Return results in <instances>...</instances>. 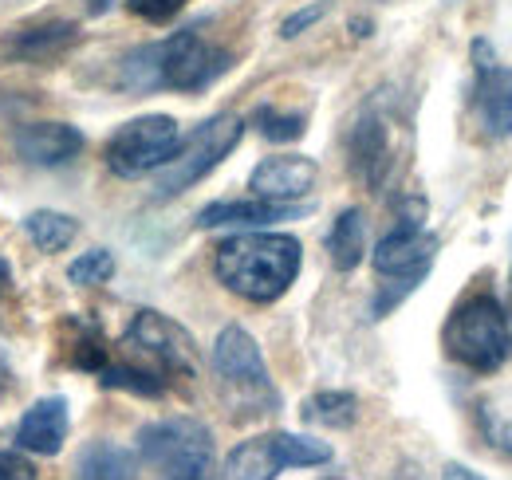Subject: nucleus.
Returning a JSON list of instances; mask_svg holds the SVG:
<instances>
[{
	"instance_id": "13",
	"label": "nucleus",
	"mask_w": 512,
	"mask_h": 480,
	"mask_svg": "<svg viewBox=\"0 0 512 480\" xmlns=\"http://www.w3.org/2000/svg\"><path fill=\"white\" fill-rule=\"evenodd\" d=\"M16 150L32 166H64L83 150V134L67 122H32L16 134Z\"/></svg>"
},
{
	"instance_id": "4",
	"label": "nucleus",
	"mask_w": 512,
	"mask_h": 480,
	"mask_svg": "<svg viewBox=\"0 0 512 480\" xmlns=\"http://www.w3.org/2000/svg\"><path fill=\"white\" fill-rule=\"evenodd\" d=\"M138 453L158 480H213V437L193 418L146 425L138 433Z\"/></svg>"
},
{
	"instance_id": "5",
	"label": "nucleus",
	"mask_w": 512,
	"mask_h": 480,
	"mask_svg": "<svg viewBox=\"0 0 512 480\" xmlns=\"http://www.w3.org/2000/svg\"><path fill=\"white\" fill-rule=\"evenodd\" d=\"M245 122L237 115H213L209 122H201L190 138L178 146V154L158 170V197H178L182 189H190L193 181H201L213 166H221V158L241 142Z\"/></svg>"
},
{
	"instance_id": "17",
	"label": "nucleus",
	"mask_w": 512,
	"mask_h": 480,
	"mask_svg": "<svg viewBox=\"0 0 512 480\" xmlns=\"http://www.w3.org/2000/svg\"><path fill=\"white\" fill-rule=\"evenodd\" d=\"M75 480H138V461H134V453H127L123 445L91 441L79 453Z\"/></svg>"
},
{
	"instance_id": "1",
	"label": "nucleus",
	"mask_w": 512,
	"mask_h": 480,
	"mask_svg": "<svg viewBox=\"0 0 512 480\" xmlns=\"http://www.w3.org/2000/svg\"><path fill=\"white\" fill-rule=\"evenodd\" d=\"M213 272L233 296L272 303L300 276V240L284 233H237L217 244Z\"/></svg>"
},
{
	"instance_id": "11",
	"label": "nucleus",
	"mask_w": 512,
	"mask_h": 480,
	"mask_svg": "<svg viewBox=\"0 0 512 480\" xmlns=\"http://www.w3.org/2000/svg\"><path fill=\"white\" fill-rule=\"evenodd\" d=\"M308 213L292 201H268V197H245V201H213L197 213V229H264L276 221H292Z\"/></svg>"
},
{
	"instance_id": "2",
	"label": "nucleus",
	"mask_w": 512,
	"mask_h": 480,
	"mask_svg": "<svg viewBox=\"0 0 512 480\" xmlns=\"http://www.w3.org/2000/svg\"><path fill=\"white\" fill-rule=\"evenodd\" d=\"M225 67H229L225 52L209 48L197 32H178L166 44H150V48L134 52L123 63V83L134 91H150V87L197 91V87L213 83Z\"/></svg>"
},
{
	"instance_id": "27",
	"label": "nucleus",
	"mask_w": 512,
	"mask_h": 480,
	"mask_svg": "<svg viewBox=\"0 0 512 480\" xmlns=\"http://www.w3.org/2000/svg\"><path fill=\"white\" fill-rule=\"evenodd\" d=\"M323 12H327V4H323V0H320V4H312V8H300V12H292V16L284 20L280 36H284V40H296L304 28H312L316 20H323Z\"/></svg>"
},
{
	"instance_id": "24",
	"label": "nucleus",
	"mask_w": 512,
	"mask_h": 480,
	"mask_svg": "<svg viewBox=\"0 0 512 480\" xmlns=\"http://www.w3.org/2000/svg\"><path fill=\"white\" fill-rule=\"evenodd\" d=\"M111 276H115V256H111L107 248H91V252H83V256L67 268V280H71V284H83V288L107 284Z\"/></svg>"
},
{
	"instance_id": "14",
	"label": "nucleus",
	"mask_w": 512,
	"mask_h": 480,
	"mask_svg": "<svg viewBox=\"0 0 512 480\" xmlns=\"http://www.w3.org/2000/svg\"><path fill=\"white\" fill-rule=\"evenodd\" d=\"M16 441H20V449H28V453L56 457L67 441V402L64 398H44V402H36V406L24 414V421H20Z\"/></svg>"
},
{
	"instance_id": "30",
	"label": "nucleus",
	"mask_w": 512,
	"mask_h": 480,
	"mask_svg": "<svg viewBox=\"0 0 512 480\" xmlns=\"http://www.w3.org/2000/svg\"><path fill=\"white\" fill-rule=\"evenodd\" d=\"M442 480H485V477H481V473H473V469H465V465H446Z\"/></svg>"
},
{
	"instance_id": "31",
	"label": "nucleus",
	"mask_w": 512,
	"mask_h": 480,
	"mask_svg": "<svg viewBox=\"0 0 512 480\" xmlns=\"http://www.w3.org/2000/svg\"><path fill=\"white\" fill-rule=\"evenodd\" d=\"M8 288H12V268H8L4 260H0V296H4Z\"/></svg>"
},
{
	"instance_id": "8",
	"label": "nucleus",
	"mask_w": 512,
	"mask_h": 480,
	"mask_svg": "<svg viewBox=\"0 0 512 480\" xmlns=\"http://www.w3.org/2000/svg\"><path fill=\"white\" fill-rule=\"evenodd\" d=\"M213 370L221 374V382L241 394V398H260V402H276L272 394V382H268V370L260 359V347L245 327H225L213 343Z\"/></svg>"
},
{
	"instance_id": "7",
	"label": "nucleus",
	"mask_w": 512,
	"mask_h": 480,
	"mask_svg": "<svg viewBox=\"0 0 512 480\" xmlns=\"http://www.w3.org/2000/svg\"><path fill=\"white\" fill-rule=\"evenodd\" d=\"M130 355L146 362V370L154 374H193L197 370V351H193V339L166 315L158 311H138L130 319L127 339H123Z\"/></svg>"
},
{
	"instance_id": "23",
	"label": "nucleus",
	"mask_w": 512,
	"mask_h": 480,
	"mask_svg": "<svg viewBox=\"0 0 512 480\" xmlns=\"http://www.w3.org/2000/svg\"><path fill=\"white\" fill-rule=\"evenodd\" d=\"M276 449L284 457V469H308V465H327L331 461V445H323L316 437H296V433H272Z\"/></svg>"
},
{
	"instance_id": "32",
	"label": "nucleus",
	"mask_w": 512,
	"mask_h": 480,
	"mask_svg": "<svg viewBox=\"0 0 512 480\" xmlns=\"http://www.w3.org/2000/svg\"><path fill=\"white\" fill-rule=\"evenodd\" d=\"M4 386H8V366H4V359H0V394H4Z\"/></svg>"
},
{
	"instance_id": "21",
	"label": "nucleus",
	"mask_w": 512,
	"mask_h": 480,
	"mask_svg": "<svg viewBox=\"0 0 512 480\" xmlns=\"http://www.w3.org/2000/svg\"><path fill=\"white\" fill-rule=\"evenodd\" d=\"M24 229H28L32 244L44 248V252H64L67 244L75 240V233H79V225H75L67 213H52V209L32 213V217L24 221Z\"/></svg>"
},
{
	"instance_id": "29",
	"label": "nucleus",
	"mask_w": 512,
	"mask_h": 480,
	"mask_svg": "<svg viewBox=\"0 0 512 480\" xmlns=\"http://www.w3.org/2000/svg\"><path fill=\"white\" fill-rule=\"evenodd\" d=\"M481 421H485V433H489V441L497 445V449H505L512 457V421H493L489 414H481Z\"/></svg>"
},
{
	"instance_id": "33",
	"label": "nucleus",
	"mask_w": 512,
	"mask_h": 480,
	"mask_svg": "<svg viewBox=\"0 0 512 480\" xmlns=\"http://www.w3.org/2000/svg\"><path fill=\"white\" fill-rule=\"evenodd\" d=\"M509 323H512V300H509Z\"/></svg>"
},
{
	"instance_id": "6",
	"label": "nucleus",
	"mask_w": 512,
	"mask_h": 480,
	"mask_svg": "<svg viewBox=\"0 0 512 480\" xmlns=\"http://www.w3.org/2000/svg\"><path fill=\"white\" fill-rule=\"evenodd\" d=\"M182 146V130L170 115H142L115 130L107 142V166L119 178H142L162 170Z\"/></svg>"
},
{
	"instance_id": "15",
	"label": "nucleus",
	"mask_w": 512,
	"mask_h": 480,
	"mask_svg": "<svg viewBox=\"0 0 512 480\" xmlns=\"http://www.w3.org/2000/svg\"><path fill=\"white\" fill-rule=\"evenodd\" d=\"M351 166L367 185H379L390 170V142H386V126L375 115H363L351 130Z\"/></svg>"
},
{
	"instance_id": "19",
	"label": "nucleus",
	"mask_w": 512,
	"mask_h": 480,
	"mask_svg": "<svg viewBox=\"0 0 512 480\" xmlns=\"http://www.w3.org/2000/svg\"><path fill=\"white\" fill-rule=\"evenodd\" d=\"M327 252H331V264L339 272H351L359 268L363 252H367V225H363V213L359 209H343L327 233Z\"/></svg>"
},
{
	"instance_id": "28",
	"label": "nucleus",
	"mask_w": 512,
	"mask_h": 480,
	"mask_svg": "<svg viewBox=\"0 0 512 480\" xmlns=\"http://www.w3.org/2000/svg\"><path fill=\"white\" fill-rule=\"evenodd\" d=\"M0 480H36V469L20 453H0Z\"/></svg>"
},
{
	"instance_id": "10",
	"label": "nucleus",
	"mask_w": 512,
	"mask_h": 480,
	"mask_svg": "<svg viewBox=\"0 0 512 480\" xmlns=\"http://www.w3.org/2000/svg\"><path fill=\"white\" fill-rule=\"evenodd\" d=\"M434 256H438V240L422 233V225L402 221L394 233H386L375 244L371 264H375L379 276H426Z\"/></svg>"
},
{
	"instance_id": "20",
	"label": "nucleus",
	"mask_w": 512,
	"mask_h": 480,
	"mask_svg": "<svg viewBox=\"0 0 512 480\" xmlns=\"http://www.w3.org/2000/svg\"><path fill=\"white\" fill-rule=\"evenodd\" d=\"M359 418V402L347 390H320L304 402V421L312 425H327V429H347Z\"/></svg>"
},
{
	"instance_id": "9",
	"label": "nucleus",
	"mask_w": 512,
	"mask_h": 480,
	"mask_svg": "<svg viewBox=\"0 0 512 480\" xmlns=\"http://www.w3.org/2000/svg\"><path fill=\"white\" fill-rule=\"evenodd\" d=\"M473 67H477V83H473L477 119H481L489 138H509L512 134V71L501 67V60L493 56V48H489L485 40L473 44Z\"/></svg>"
},
{
	"instance_id": "18",
	"label": "nucleus",
	"mask_w": 512,
	"mask_h": 480,
	"mask_svg": "<svg viewBox=\"0 0 512 480\" xmlns=\"http://www.w3.org/2000/svg\"><path fill=\"white\" fill-rule=\"evenodd\" d=\"M284 469V457L276 449V437H253L233 449L225 461V480H272Z\"/></svg>"
},
{
	"instance_id": "25",
	"label": "nucleus",
	"mask_w": 512,
	"mask_h": 480,
	"mask_svg": "<svg viewBox=\"0 0 512 480\" xmlns=\"http://www.w3.org/2000/svg\"><path fill=\"white\" fill-rule=\"evenodd\" d=\"M256 130L264 134V138H272V142H292V138H300L304 134V115H284V111H276V107H260L253 115Z\"/></svg>"
},
{
	"instance_id": "12",
	"label": "nucleus",
	"mask_w": 512,
	"mask_h": 480,
	"mask_svg": "<svg viewBox=\"0 0 512 480\" xmlns=\"http://www.w3.org/2000/svg\"><path fill=\"white\" fill-rule=\"evenodd\" d=\"M320 178V166L312 158H300V154H276V158H264L249 178L253 197H268V201H296L304 197Z\"/></svg>"
},
{
	"instance_id": "3",
	"label": "nucleus",
	"mask_w": 512,
	"mask_h": 480,
	"mask_svg": "<svg viewBox=\"0 0 512 480\" xmlns=\"http://www.w3.org/2000/svg\"><path fill=\"white\" fill-rule=\"evenodd\" d=\"M442 343L449 355L465 362L469 370H497L512 351L509 311L497 303V296L477 292L449 315Z\"/></svg>"
},
{
	"instance_id": "16",
	"label": "nucleus",
	"mask_w": 512,
	"mask_h": 480,
	"mask_svg": "<svg viewBox=\"0 0 512 480\" xmlns=\"http://www.w3.org/2000/svg\"><path fill=\"white\" fill-rule=\"evenodd\" d=\"M79 40V28L67 24V20H52V24H36V28H24L8 40V52L20 56V60H52L67 52L71 44Z\"/></svg>"
},
{
	"instance_id": "26",
	"label": "nucleus",
	"mask_w": 512,
	"mask_h": 480,
	"mask_svg": "<svg viewBox=\"0 0 512 480\" xmlns=\"http://www.w3.org/2000/svg\"><path fill=\"white\" fill-rule=\"evenodd\" d=\"M127 8L134 16L150 20V24H166L186 8V0H127Z\"/></svg>"
},
{
	"instance_id": "22",
	"label": "nucleus",
	"mask_w": 512,
	"mask_h": 480,
	"mask_svg": "<svg viewBox=\"0 0 512 480\" xmlns=\"http://www.w3.org/2000/svg\"><path fill=\"white\" fill-rule=\"evenodd\" d=\"M103 386H111V390H134V394H146V398H154V394L166 390L162 374H154L146 366H134V362L103 366Z\"/></svg>"
}]
</instances>
